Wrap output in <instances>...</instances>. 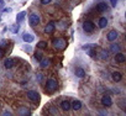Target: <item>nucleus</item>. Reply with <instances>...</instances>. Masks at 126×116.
<instances>
[{
	"label": "nucleus",
	"instance_id": "nucleus-27",
	"mask_svg": "<svg viewBox=\"0 0 126 116\" xmlns=\"http://www.w3.org/2000/svg\"><path fill=\"white\" fill-rule=\"evenodd\" d=\"M22 49H24L25 52H27V53H30V52L32 51V48H31V46H24V47H22Z\"/></svg>",
	"mask_w": 126,
	"mask_h": 116
},
{
	"label": "nucleus",
	"instance_id": "nucleus-12",
	"mask_svg": "<svg viewBox=\"0 0 126 116\" xmlns=\"http://www.w3.org/2000/svg\"><path fill=\"white\" fill-rule=\"evenodd\" d=\"M125 61H126L125 54H122V53H120V52H117V53L115 54V62H117V63H124Z\"/></svg>",
	"mask_w": 126,
	"mask_h": 116
},
{
	"label": "nucleus",
	"instance_id": "nucleus-10",
	"mask_svg": "<svg viewBox=\"0 0 126 116\" xmlns=\"http://www.w3.org/2000/svg\"><path fill=\"white\" fill-rule=\"evenodd\" d=\"M54 30H56V25H54L53 21L48 22V24L46 25V27H45V32H47V33H52Z\"/></svg>",
	"mask_w": 126,
	"mask_h": 116
},
{
	"label": "nucleus",
	"instance_id": "nucleus-34",
	"mask_svg": "<svg viewBox=\"0 0 126 116\" xmlns=\"http://www.w3.org/2000/svg\"><path fill=\"white\" fill-rule=\"evenodd\" d=\"M4 115H11V112H10V111H5Z\"/></svg>",
	"mask_w": 126,
	"mask_h": 116
},
{
	"label": "nucleus",
	"instance_id": "nucleus-22",
	"mask_svg": "<svg viewBox=\"0 0 126 116\" xmlns=\"http://www.w3.org/2000/svg\"><path fill=\"white\" fill-rule=\"evenodd\" d=\"M19 30H20V26H19V24H15V25L10 26V31H11L13 33H17V32H19Z\"/></svg>",
	"mask_w": 126,
	"mask_h": 116
},
{
	"label": "nucleus",
	"instance_id": "nucleus-7",
	"mask_svg": "<svg viewBox=\"0 0 126 116\" xmlns=\"http://www.w3.org/2000/svg\"><path fill=\"white\" fill-rule=\"evenodd\" d=\"M101 104H103L104 106L109 107V106L112 105V100H111V98H110L109 95H104V96L101 98Z\"/></svg>",
	"mask_w": 126,
	"mask_h": 116
},
{
	"label": "nucleus",
	"instance_id": "nucleus-24",
	"mask_svg": "<svg viewBox=\"0 0 126 116\" xmlns=\"http://www.w3.org/2000/svg\"><path fill=\"white\" fill-rule=\"evenodd\" d=\"M110 51H111V52H114V53H117V52L120 51V46L114 43V44H111V46H110Z\"/></svg>",
	"mask_w": 126,
	"mask_h": 116
},
{
	"label": "nucleus",
	"instance_id": "nucleus-25",
	"mask_svg": "<svg viewBox=\"0 0 126 116\" xmlns=\"http://www.w3.org/2000/svg\"><path fill=\"white\" fill-rule=\"evenodd\" d=\"M49 114L57 115V114H58V109H57L56 106H51V107H49Z\"/></svg>",
	"mask_w": 126,
	"mask_h": 116
},
{
	"label": "nucleus",
	"instance_id": "nucleus-30",
	"mask_svg": "<svg viewBox=\"0 0 126 116\" xmlns=\"http://www.w3.org/2000/svg\"><path fill=\"white\" fill-rule=\"evenodd\" d=\"M52 1V0H41V3L43 4V5H46V4H49Z\"/></svg>",
	"mask_w": 126,
	"mask_h": 116
},
{
	"label": "nucleus",
	"instance_id": "nucleus-31",
	"mask_svg": "<svg viewBox=\"0 0 126 116\" xmlns=\"http://www.w3.org/2000/svg\"><path fill=\"white\" fill-rule=\"evenodd\" d=\"M3 13H11V8H5L4 10H1Z\"/></svg>",
	"mask_w": 126,
	"mask_h": 116
},
{
	"label": "nucleus",
	"instance_id": "nucleus-14",
	"mask_svg": "<svg viewBox=\"0 0 126 116\" xmlns=\"http://www.w3.org/2000/svg\"><path fill=\"white\" fill-rule=\"evenodd\" d=\"M74 74H76L78 78H84V77H85V72H84V69L80 68V67H78V68L74 69Z\"/></svg>",
	"mask_w": 126,
	"mask_h": 116
},
{
	"label": "nucleus",
	"instance_id": "nucleus-23",
	"mask_svg": "<svg viewBox=\"0 0 126 116\" xmlns=\"http://www.w3.org/2000/svg\"><path fill=\"white\" fill-rule=\"evenodd\" d=\"M37 48H40V49L47 48V41H40V42L37 43Z\"/></svg>",
	"mask_w": 126,
	"mask_h": 116
},
{
	"label": "nucleus",
	"instance_id": "nucleus-8",
	"mask_svg": "<svg viewBox=\"0 0 126 116\" xmlns=\"http://www.w3.org/2000/svg\"><path fill=\"white\" fill-rule=\"evenodd\" d=\"M22 40H24L26 43H31V42H33V41H35V37H33V35H32V33L25 32V33L22 35Z\"/></svg>",
	"mask_w": 126,
	"mask_h": 116
},
{
	"label": "nucleus",
	"instance_id": "nucleus-18",
	"mask_svg": "<svg viewBox=\"0 0 126 116\" xmlns=\"http://www.w3.org/2000/svg\"><path fill=\"white\" fill-rule=\"evenodd\" d=\"M96 9L100 11V13H105V11H108V5H106V3H99L98 5H96Z\"/></svg>",
	"mask_w": 126,
	"mask_h": 116
},
{
	"label": "nucleus",
	"instance_id": "nucleus-15",
	"mask_svg": "<svg viewBox=\"0 0 126 116\" xmlns=\"http://www.w3.org/2000/svg\"><path fill=\"white\" fill-rule=\"evenodd\" d=\"M98 26H99L100 29H105V27L108 26V19H106V17H100L99 21H98Z\"/></svg>",
	"mask_w": 126,
	"mask_h": 116
},
{
	"label": "nucleus",
	"instance_id": "nucleus-17",
	"mask_svg": "<svg viewBox=\"0 0 126 116\" xmlns=\"http://www.w3.org/2000/svg\"><path fill=\"white\" fill-rule=\"evenodd\" d=\"M49 64H51V61L48 59V58H42V59L40 61L41 68H47V67H49Z\"/></svg>",
	"mask_w": 126,
	"mask_h": 116
},
{
	"label": "nucleus",
	"instance_id": "nucleus-32",
	"mask_svg": "<svg viewBox=\"0 0 126 116\" xmlns=\"http://www.w3.org/2000/svg\"><path fill=\"white\" fill-rule=\"evenodd\" d=\"M36 78H37V82H41V79H42V75H41V74H37V77H36Z\"/></svg>",
	"mask_w": 126,
	"mask_h": 116
},
{
	"label": "nucleus",
	"instance_id": "nucleus-11",
	"mask_svg": "<svg viewBox=\"0 0 126 116\" xmlns=\"http://www.w3.org/2000/svg\"><path fill=\"white\" fill-rule=\"evenodd\" d=\"M71 109L74 110V111L80 110V109H82V102H80V100H73V102L71 104Z\"/></svg>",
	"mask_w": 126,
	"mask_h": 116
},
{
	"label": "nucleus",
	"instance_id": "nucleus-36",
	"mask_svg": "<svg viewBox=\"0 0 126 116\" xmlns=\"http://www.w3.org/2000/svg\"><path fill=\"white\" fill-rule=\"evenodd\" d=\"M0 21H1V17H0Z\"/></svg>",
	"mask_w": 126,
	"mask_h": 116
},
{
	"label": "nucleus",
	"instance_id": "nucleus-33",
	"mask_svg": "<svg viewBox=\"0 0 126 116\" xmlns=\"http://www.w3.org/2000/svg\"><path fill=\"white\" fill-rule=\"evenodd\" d=\"M3 56H4V51H3V48H1V47H0V58H1Z\"/></svg>",
	"mask_w": 126,
	"mask_h": 116
},
{
	"label": "nucleus",
	"instance_id": "nucleus-28",
	"mask_svg": "<svg viewBox=\"0 0 126 116\" xmlns=\"http://www.w3.org/2000/svg\"><path fill=\"white\" fill-rule=\"evenodd\" d=\"M35 58H36L37 61H41V59H42V53H40V52L36 53V54H35Z\"/></svg>",
	"mask_w": 126,
	"mask_h": 116
},
{
	"label": "nucleus",
	"instance_id": "nucleus-26",
	"mask_svg": "<svg viewBox=\"0 0 126 116\" xmlns=\"http://www.w3.org/2000/svg\"><path fill=\"white\" fill-rule=\"evenodd\" d=\"M8 40H0V47L1 48H4V47H6L8 46Z\"/></svg>",
	"mask_w": 126,
	"mask_h": 116
},
{
	"label": "nucleus",
	"instance_id": "nucleus-9",
	"mask_svg": "<svg viewBox=\"0 0 126 116\" xmlns=\"http://www.w3.org/2000/svg\"><path fill=\"white\" fill-rule=\"evenodd\" d=\"M14 66H15V61L13 59V58H6V59L4 61V67L6 69H11Z\"/></svg>",
	"mask_w": 126,
	"mask_h": 116
},
{
	"label": "nucleus",
	"instance_id": "nucleus-3",
	"mask_svg": "<svg viewBox=\"0 0 126 116\" xmlns=\"http://www.w3.org/2000/svg\"><path fill=\"white\" fill-rule=\"evenodd\" d=\"M27 98H29V100H31V101H33V102H38L40 99H41L40 94H38L36 90H29V91H27Z\"/></svg>",
	"mask_w": 126,
	"mask_h": 116
},
{
	"label": "nucleus",
	"instance_id": "nucleus-35",
	"mask_svg": "<svg viewBox=\"0 0 126 116\" xmlns=\"http://www.w3.org/2000/svg\"><path fill=\"white\" fill-rule=\"evenodd\" d=\"M4 4V0H0V5H3Z\"/></svg>",
	"mask_w": 126,
	"mask_h": 116
},
{
	"label": "nucleus",
	"instance_id": "nucleus-1",
	"mask_svg": "<svg viewBox=\"0 0 126 116\" xmlns=\"http://www.w3.org/2000/svg\"><path fill=\"white\" fill-rule=\"evenodd\" d=\"M46 93H48V94H51V93H53V91H56L57 89H58V82L56 80V79H53V78H51V79H48L47 80V83H46Z\"/></svg>",
	"mask_w": 126,
	"mask_h": 116
},
{
	"label": "nucleus",
	"instance_id": "nucleus-2",
	"mask_svg": "<svg viewBox=\"0 0 126 116\" xmlns=\"http://www.w3.org/2000/svg\"><path fill=\"white\" fill-rule=\"evenodd\" d=\"M53 47L56 49H64L67 47V41L64 38H57L53 42Z\"/></svg>",
	"mask_w": 126,
	"mask_h": 116
},
{
	"label": "nucleus",
	"instance_id": "nucleus-29",
	"mask_svg": "<svg viewBox=\"0 0 126 116\" xmlns=\"http://www.w3.org/2000/svg\"><path fill=\"white\" fill-rule=\"evenodd\" d=\"M109 1L111 3V6H112V8H115L116 4H117V0H109Z\"/></svg>",
	"mask_w": 126,
	"mask_h": 116
},
{
	"label": "nucleus",
	"instance_id": "nucleus-6",
	"mask_svg": "<svg viewBox=\"0 0 126 116\" xmlns=\"http://www.w3.org/2000/svg\"><path fill=\"white\" fill-rule=\"evenodd\" d=\"M117 36H119V33H117V31L116 30H111V31H109V33L106 35V38H108V41H115L116 38H117Z\"/></svg>",
	"mask_w": 126,
	"mask_h": 116
},
{
	"label": "nucleus",
	"instance_id": "nucleus-21",
	"mask_svg": "<svg viewBox=\"0 0 126 116\" xmlns=\"http://www.w3.org/2000/svg\"><path fill=\"white\" fill-rule=\"evenodd\" d=\"M108 57H109V53H108L105 49H101V51H100V59L105 61V59H108Z\"/></svg>",
	"mask_w": 126,
	"mask_h": 116
},
{
	"label": "nucleus",
	"instance_id": "nucleus-13",
	"mask_svg": "<svg viewBox=\"0 0 126 116\" xmlns=\"http://www.w3.org/2000/svg\"><path fill=\"white\" fill-rule=\"evenodd\" d=\"M17 114L21 115V116H27V115H31V111L27 107H19L17 109Z\"/></svg>",
	"mask_w": 126,
	"mask_h": 116
},
{
	"label": "nucleus",
	"instance_id": "nucleus-20",
	"mask_svg": "<svg viewBox=\"0 0 126 116\" xmlns=\"http://www.w3.org/2000/svg\"><path fill=\"white\" fill-rule=\"evenodd\" d=\"M25 16H26V11H20V13L16 15V21H17V22H21V21L25 19Z\"/></svg>",
	"mask_w": 126,
	"mask_h": 116
},
{
	"label": "nucleus",
	"instance_id": "nucleus-16",
	"mask_svg": "<svg viewBox=\"0 0 126 116\" xmlns=\"http://www.w3.org/2000/svg\"><path fill=\"white\" fill-rule=\"evenodd\" d=\"M61 107H62V110L68 111V110H71V102H69L68 100H63V101L61 102Z\"/></svg>",
	"mask_w": 126,
	"mask_h": 116
},
{
	"label": "nucleus",
	"instance_id": "nucleus-19",
	"mask_svg": "<svg viewBox=\"0 0 126 116\" xmlns=\"http://www.w3.org/2000/svg\"><path fill=\"white\" fill-rule=\"evenodd\" d=\"M111 78H112V80L114 82H120L121 79H122V75H121V73H119V72H114L112 74H111Z\"/></svg>",
	"mask_w": 126,
	"mask_h": 116
},
{
	"label": "nucleus",
	"instance_id": "nucleus-5",
	"mask_svg": "<svg viewBox=\"0 0 126 116\" xmlns=\"http://www.w3.org/2000/svg\"><path fill=\"white\" fill-rule=\"evenodd\" d=\"M29 22H30V25H31L32 27H36V26L40 24V16H38L37 14H31V15L29 16Z\"/></svg>",
	"mask_w": 126,
	"mask_h": 116
},
{
	"label": "nucleus",
	"instance_id": "nucleus-4",
	"mask_svg": "<svg viewBox=\"0 0 126 116\" xmlns=\"http://www.w3.org/2000/svg\"><path fill=\"white\" fill-rule=\"evenodd\" d=\"M94 29H95V25H94V22H92L90 20H85V21L83 22V30H84L85 32L90 33V32L94 31Z\"/></svg>",
	"mask_w": 126,
	"mask_h": 116
}]
</instances>
